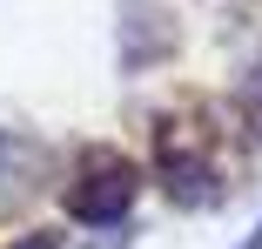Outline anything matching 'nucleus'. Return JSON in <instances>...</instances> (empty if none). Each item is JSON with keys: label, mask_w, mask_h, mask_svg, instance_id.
Masks as SVG:
<instances>
[{"label": "nucleus", "mask_w": 262, "mask_h": 249, "mask_svg": "<svg viewBox=\"0 0 262 249\" xmlns=\"http://www.w3.org/2000/svg\"><path fill=\"white\" fill-rule=\"evenodd\" d=\"M20 249H61V242H54V236H27Z\"/></svg>", "instance_id": "2"}, {"label": "nucleus", "mask_w": 262, "mask_h": 249, "mask_svg": "<svg viewBox=\"0 0 262 249\" xmlns=\"http://www.w3.org/2000/svg\"><path fill=\"white\" fill-rule=\"evenodd\" d=\"M135 189H141V169L128 155H115V148H88L74 182H68V216L74 222H121L135 209Z\"/></svg>", "instance_id": "1"}]
</instances>
